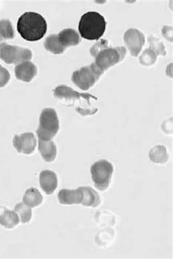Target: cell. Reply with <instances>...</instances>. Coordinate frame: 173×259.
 <instances>
[{"label":"cell","mask_w":173,"mask_h":259,"mask_svg":"<svg viewBox=\"0 0 173 259\" xmlns=\"http://www.w3.org/2000/svg\"><path fill=\"white\" fill-rule=\"evenodd\" d=\"M47 23L39 13H24L18 21L17 29L20 35L30 42L42 39L47 32Z\"/></svg>","instance_id":"cell-1"},{"label":"cell","mask_w":173,"mask_h":259,"mask_svg":"<svg viewBox=\"0 0 173 259\" xmlns=\"http://www.w3.org/2000/svg\"><path fill=\"white\" fill-rule=\"evenodd\" d=\"M106 21L97 12H88L82 16L78 30L81 37L89 40H97L103 37L106 29Z\"/></svg>","instance_id":"cell-2"},{"label":"cell","mask_w":173,"mask_h":259,"mask_svg":"<svg viewBox=\"0 0 173 259\" xmlns=\"http://www.w3.org/2000/svg\"><path fill=\"white\" fill-rule=\"evenodd\" d=\"M59 130V120L54 109L46 108L39 117V126L37 130L39 139L51 140Z\"/></svg>","instance_id":"cell-3"},{"label":"cell","mask_w":173,"mask_h":259,"mask_svg":"<svg viewBox=\"0 0 173 259\" xmlns=\"http://www.w3.org/2000/svg\"><path fill=\"white\" fill-rule=\"evenodd\" d=\"M113 173V164L106 160L97 161L91 167L92 181L95 187L101 191H105L109 187Z\"/></svg>","instance_id":"cell-4"},{"label":"cell","mask_w":173,"mask_h":259,"mask_svg":"<svg viewBox=\"0 0 173 259\" xmlns=\"http://www.w3.org/2000/svg\"><path fill=\"white\" fill-rule=\"evenodd\" d=\"M104 72L92 63L88 67H82L75 71L72 74V80L78 88L82 90H88L95 85Z\"/></svg>","instance_id":"cell-5"},{"label":"cell","mask_w":173,"mask_h":259,"mask_svg":"<svg viewBox=\"0 0 173 259\" xmlns=\"http://www.w3.org/2000/svg\"><path fill=\"white\" fill-rule=\"evenodd\" d=\"M126 54L124 47L107 48L97 54L95 64L104 72L123 60Z\"/></svg>","instance_id":"cell-6"},{"label":"cell","mask_w":173,"mask_h":259,"mask_svg":"<svg viewBox=\"0 0 173 259\" xmlns=\"http://www.w3.org/2000/svg\"><path fill=\"white\" fill-rule=\"evenodd\" d=\"M32 57V53L29 49L10 46L6 42L0 44V59L6 64L22 63Z\"/></svg>","instance_id":"cell-7"},{"label":"cell","mask_w":173,"mask_h":259,"mask_svg":"<svg viewBox=\"0 0 173 259\" xmlns=\"http://www.w3.org/2000/svg\"><path fill=\"white\" fill-rule=\"evenodd\" d=\"M125 44L131 53L133 57H137L145 45V36L138 29H128L124 34Z\"/></svg>","instance_id":"cell-8"},{"label":"cell","mask_w":173,"mask_h":259,"mask_svg":"<svg viewBox=\"0 0 173 259\" xmlns=\"http://www.w3.org/2000/svg\"><path fill=\"white\" fill-rule=\"evenodd\" d=\"M13 143L19 153L29 155L32 153L35 149L37 140L34 134L26 133L21 135H15Z\"/></svg>","instance_id":"cell-9"},{"label":"cell","mask_w":173,"mask_h":259,"mask_svg":"<svg viewBox=\"0 0 173 259\" xmlns=\"http://www.w3.org/2000/svg\"><path fill=\"white\" fill-rule=\"evenodd\" d=\"M39 185L47 195L55 192L58 186L57 174L51 170H44L39 174Z\"/></svg>","instance_id":"cell-10"},{"label":"cell","mask_w":173,"mask_h":259,"mask_svg":"<svg viewBox=\"0 0 173 259\" xmlns=\"http://www.w3.org/2000/svg\"><path fill=\"white\" fill-rule=\"evenodd\" d=\"M58 199L64 205L80 204L83 199V193L80 187L76 190L62 189L58 194Z\"/></svg>","instance_id":"cell-11"},{"label":"cell","mask_w":173,"mask_h":259,"mask_svg":"<svg viewBox=\"0 0 173 259\" xmlns=\"http://www.w3.org/2000/svg\"><path fill=\"white\" fill-rule=\"evenodd\" d=\"M37 67L30 62H24L15 67L16 77L22 81L29 82L37 75Z\"/></svg>","instance_id":"cell-12"},{"label":"cell","mask_w":173,"mask_h":259,"mask_svg":"<svg viewBox=\"0 0 173 259\" xmlns=\"http://www.w3.org/2000/svg\"><path fill=\"white\" fill-rule=\"evenodd\" d=\"M54 96L58 99L60 100H79L80 97H83L85 100H90V98H95L88 94H80L75 92L73 89L70 87H66V85H60L56 88L54 91Z\"/></svg>","instance_id":"cell-13"},{"label":"cell","mask_w":173,"mask_h":259,"mask_svg":"<svg viewBox=\"0 0 173 259\" xmlns=\"http://www.w3.org/2000/svg\"><path fill=\"white\" fill-rule=\"evenodd\" d=\"M38 149L41 156L46 162H52L55 160L57 148L55 143L52 140L39 139Z\"/></svg>","instance_id":"cell-14"},{"label":"cell","mask_w":173,"mask_h":259,"mask_svg":"<svg viewBox=\"0 0 173 259\" xmlns=\"http://www.w3.org/2000/svg\"><path fill=\"white\" fill-rule=\"evenodd\" d=\"M58 39L61 45L65 49L69 46H77L80 42L78 33L72 29H66L62 30L58 34Z\"/></svg>","instance_id":"cell-15"},{"label":"cell","mask_w":173,"mask_h":259,"mask_svg":"<svg viewBox=\"0 0 173 259\" xmlns=\"http://www.w3.org/2000/svg\"><path fill=\"white\" fill-rule=\"evenodd\" d=\"M83 193L82 205L85 207H97L101 203V198L95 190L91 187H80Z\"/></svg>","instance_id":"cell-16"},{"label":"cell","mask_w":173,"mask_h":259,"mask_svg":"<svg viewBox=\"0 0 173 259\" xmlns=\"http://www.w3.org/2000/svg\"><path fill=\"white\" fill-rule=\"evenodd\" d=\"M44 196L35 188H30L26 190L25 194L23 196V202L31 208L38 207L42 203Z\"/></svg>","instance_id":"cell-17"},{"label":"cell","mask_w":173,"mask_h":259,"mask_svg":"<svg viewBox=\"0 0 173 259\" xmlns=\"http://www.w3.org/2000/svg\"><path fill=\"white\" fill-rule=\"evenodd\" d=\"M19 216L16 212L3 207V212H0V225L8 229H12L19 224Z\"/></svg>","instance_id":"cell-18"},{"label":"cell","mask_w":173,"mask_h":259,"mask_svg":"<svg viewBox=\"0 0 173 259\" xmlns=\"http://www.w3.org/2000/svg\"><path fill=\"white\" fill-rule=\"evenodd\" d=\"M149 158L152 162L156 164H165L169 159L167 149L163 146H156L150 151Z\"/></svg>","instance_id":"cell-19"},{"label":"cell","mask_w":173,"mask_h":259,"mask_svg":"<svg viewBox=\"0 0 173 259\" xmlns=\"http://www.w3.org/2000/svg\"><path fill=\"white\" fill-rule=\"evenodd\" d=\"M44 46L46 50L54 54H62L66 49L59 42L57 34H51L46 38Z\"/></svg>","instance_id":"cell-20"},{"label":"cell","mask_w":173,"mask_h":259,"mask_svg":"<svg viewBox=\"0 0 173 259\" xmlns=\"http://www.w3.org/2000/svg\"><path fill=\"white\" fill-rule=\"evenodd\" d=\"M15 33L10 20H0V42L4 39H13Z\"/></svg>","instance_id":"cell-21"},{"label":"cell","mask_w":173,"mask_h":259,"mask_svg":"<svg viewBox=\"0 0 173 259\" xmlns=\"http://www.w3.org/2000/svg\"><path fill=\"white\" fill-rule=\"evenodd\" d=\"M15 212L19 214L22 224H27L32 219V208L28 207L24 202L16 204L15 207Z\"/></svg>","instance_id":"cell-22"},{"label":"cell","mask_w":173,"mask_h":259,"mask_svg":"<svg viewBox=\"0 0 173 259\" xmlns=\"http://www.w3.org/2000/svg\"><path fill=\"white\" fill-rule=\"evenodd\" d=\"M148 42L150 45V49L156 52V55H166L165 48L159 39H156L154 36H150Z\"/></svg>","instance_id":"cell-23"},{"label":"cell","mask_w":173,"mask_h":259,"mask_svg":"<svg viewBox=\"0 0 173 259\" xmlns=\"http://www.w3.org/2000/svg\"><path fill=\"white\" fill-rule=\"evenodd\" d=\"M156 53L151 49H146L140 58V62L144 66H151L154 64L156 61Z\"/></svg>","instance_id":"cell-24"},{"label":"cell","mask_w":173,"mask_h":259,"mask_svg":"<svg viewBox=\"0 0 173 259\" xmlns=\"http://www.w3.org/2000/svg\"><path fill=\"white\" fill-rule=\"evenodd\" d=\"M108 46V41L105 40V39H100V41L97 42L95 46H92V49L90 51L91 54H92V57H96L97 54L100 51H103V49H107Z\"/></svg>","instance_id":"cell-25"},{"label":"cell","mask_w":173,"mask_h":259,"mask_svg":"<svg viewBox=\"0 0 173 259\" xmlns=\"http://www.w3.org/2000/svg\"><path fill=\"white\" fill-rule=\"evenodd\" d=\"M11 78L9 72L0 64V88H3L8 83Z\"/></svg>","instance_id":"cell-26"}]
</instances>
